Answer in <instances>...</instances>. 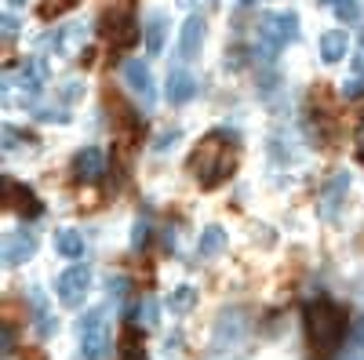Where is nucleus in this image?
<instances>
[{"mask_svg": "<svg viewBox=\"0 0 364 360\" xmlns=\"http://www.w3.org/2000/svg\"><path fill=\"white\" fill-rule=\"evenodd\" d=\"M306 335H310V349L321 360L336 356V349L343 346V335H346V310L336 302H310L306 306Z\"/></svg>", "mask_w": 364, "mask_h": 360, "instance_id": "obj_1", "label": "nucleus"}, {"mask_svg": "<svg viewBox=\"0 0 364 360\" xmlns=\"http://www.w3.org/2000/svg\"><path fill=\"white\" fill-rule=\"evenodd\" d=\"M190 168H193V175L200 178L204 190H215V186H223L226 178L233 175L237 153H233V146L226 142V135L215 131V135L200 138V146L193 149V157H190Z\"/></svg>", "mask_w": 364, "mask_h": 360, "instance_id": "obj_2", "label": "nucleus"}, {"mask_svg": "<svg viewBox=\"0 0 364 360\" xmlns=\"http://www.w3.org/2000/svg\"><path fill=\"white\" fill-rule=\"evenodd\" d=\"M299 37V15L295 11H273L259 18V55L262 58H277L281 48H288Z\"/></svg>", "mask_w": 364, "mask_h": 360, "instance_id": "obj_3", "label": "nucleus"}, {"mask_svg": "<svg viewBox=\"0 0 364 360\" xmlns=\"http://www.w3.org/2000/svg\"><path fill=\"white\" fill-rule=\"evenodd\" d=\"M109 317L106 306H95L84 320H80V356L84 360H106L109 353Z\"/></svg>", "mask_w": 364, "mask_h": 360, "instance_id": "obj_4", "label": "nucleus"}, {"mask_svg": "<svg viewBox=\"0 0 364 360\" xmlns=\"http://www.w3.org/2000/svg\"><path fill=\"white\" fill-rule=\"evenodd\" d=\"M87 288H91V269L87 266H70L55 280V295H58V302H63V306H80Z\"/></svg>", "mask_w": 364, "mask_h": 360, "instance_id": "obj_5", "label": "nucleus"}, {"mask_svg": "<svg viewBox=\"0 0 364 360\" xmlns=\"http://www.w3.org/2000/svg\"><path fill=\"white\" fill-rule=\"evenodd\" d=\"M120 77H124V84L135 92V99H139L142 106H154V102H157L154 73H149V66L142 62V58H128V62L120 66Z\"/></svg>", "mask_w": 364, "mask_h": 360, "instance_id": "obj_6", "label": "nucleus"}, {"mask_svg": "<svg viewBox=\"0 0 364 360\" xmlns=\"http://www.w3.org/2000/svg\"><path fill=\"white\" fill-rule=\"evenodd\" d=\"M346 193H350V175H346V171H336V175L328 178L324 193L317 197V212H321L324 219H336L339 207L346 204Z\"/></svg>", "mask_w": 364, "mask_h": 360, "instance_id": "obj_7", "label": "nucleus"}, {"mask_svg": "<svg viewBox=\"0 0 364 360\" xmlns=\"http://www.w3.org/2000/svg\"><path fill=\"white\" fill-rule=\"evenodd\" d=\"M33 251H37V236H33V229H11L8 236H4V266H22V262H29L33 258Z\"/></svg>", "mask_w": 364, "mask_h": 360, "instance_id": "obj_8", "label": "nucleus"}, {"mask_svg": "<svg viewBox=\"0 0 364 360\" xmlns=\"http://www.w3.org/2000/svg\"><path fill=\"white\" fill-rule=\"evenodd\" d=\"M245 332H248V313L233 306V310H226V313L215 320V346L226 349V346H233V342L245 339Z\"/></svg>", "mask_w": 364, "mask_h": 360, "instance_id": "obj_9", "label": "nucleus"}, {"mask_svg": "<svg viewBox=\"0 0 364 360\" xmlns=\"http://www.w3.org/2000/svg\"><path fill=\"white\" fill-rule=\"evenodd\" d=\"M204 33H208V22L200 15H190L182 22V33H178V58L182 62H193L204 48Z\"/></svg>", "mask_w": 364, "mask_h": 360, "instance_id": "obj_10", "label": "nucleus"}, {"mask_svg": "<svg viewBox=\"0 0 364 360\" xmlns=\"http://www.w3.org/2000/svg\"><path fill=\"white\" fill-rule=\"evenodd\" d=\"M4 207L15 215H41V200L33 197V190L18 186L15 178H4Z\"/></svg>", "mask_w": 364, "mask_h": 360, "instance_id": "obj_11", "label": "nucleus"}, {"mask_svg": "<svg viewBox=\"0 0 364 360\" xmlns=\"http://www.w3.org/2000/svg\"><path fill=\"white\" fill-rule=\"evenodd\" d=\"M73 175L84 178V182H99V178L106 175V153H102L99 146L80 149V153L73 157Z\"/></svg>", "mask_w": 364, "mask_h": 360, "instance_id": "obj_12", "label": "nucleus"}, {"mask_svg": "<svg viewBox=\"0 0 364 360\" xmlns=\"http://www.w3.org/2000/svg\"><path fill=\"white\" fill-rule=\"evenodd\" d=\"M164 92H168V102H171V106H186V102L197 95V77H193L190 70H171Z\"/></svg>", "mask_w": 364, "mask_h": 360, "instance_id": "obj_13", "label": "nucleus"}, {"mask_svg": "<svg viewBox=\"0 0 364 360\" xmlns=\"http://www.w3.org/2000/svg\"><path fill=\"white\" fill-rule=\"evenodd\" d=\"M321 58L328 66H336V62H343L346 58V51H350V33L346 29H328V33H321Z\"/></svg>", "mask_w": 364, "mask_h": 360, "instance_id": "obj_14", "label": "nucleus"}, {"mask_svg": "<svg viewBox=\"0 0 364 360\" xmlns=\"http://www.w3.org/2000/svg\"><path fill=\"white\" fill-rule=\"evenodd\" d=\"M164 33H168L164 11H154V15L142 22V40H146V51H149V55H157V51L164 48Z\"/></svg>", "mask_w": 364, "mask_h": 360, "instance_id": "obj_15", "label": "nucleus"}, {"mask_svg": "<svg viewBox=\"0 0 364 360\" xmlns=\"http://www.w3.org/2000/svg\"><path fill=\"white\" fill-rule=\"evenodd\" d=\"M22 92L26 95H37L41 87L48 84V62L44 58H29V62H22Z\"/></svg>", "mask_w": 364, "mask_h": 360, "instance_id": "obj_16", "label": "nucleus"}, {"mask_svg": "<svg viewBox=\"0 0 364 360\" xmlns=\"http://www.w3.org/2000/svg\"><path fill=\"white\" fill-rule=\"evenodd\" d=\"M55 251L63 255V258H80V255H84V236H80L77 229L55 233Z\"/></svg>", "mask_w": 364, "mask_h": 360, "instance_id": "obj_17", "label": "nucleus"}, {"mask_svg": "<svg viewBox=\"0 0 364 360\" xmlns=\"http://www.w3.org/2000/svg\"><path fill=\"white\" fill-rule=\"evenodd\" d=\"M29 306H33V310H29V313H33V324L41 327V335H51L55 332V320H51V310H48V302H44V295L33 288V291H29Z\"/></svg>", "mask_w": 364, "mask_h": 360, "instance_id": "obj_18", "label": "nucleus"}, {"mask_svg": "<svg viewBox=\"0 0 364 360\" xmlns=\"http://www.w3.org/2000/svg\"><path fill=\"white\" fill-rule=\"evenodd\" d=\"M223 244H226V233H223V226H208V229L200 233V244H197V251H200V258H215V255L223 251Z\"/></svg>", "mask_w": 364, "mask_h": 360, "instance_id": "obj_19", "label": "nucleus"}, {"mask_svg": "<svg viewBox=\"0 0 364 360\" xmlns=\"http://www.w3.org/2000/svg\"><path fill=\"white\" fill-rule=\"evenodd\" d=\"M197 306V291L190 288V284H182V288H175L171 295H168V310L171 313H190Z\"/></svg>", "mask_w": 364, "mask_h": 360, "instance_id": "obj_20", "label": "nucleus"}, {"mask_svg": "<svg viewBox=\"0 0 364 360\" xmlns=\"http://www.w3.org/2000/svg\"><path fill=\"white\" fill-rule=\"evenodd\" d=\"M135 317L142 320V327H157V320H161V313H157V302H154V298H142Z\"/></svg>", "mask_w": 364, "mask_h": 360, "instance_id": "obj_21", "label": "nucleus"}, {"mask_svg": "<svg viewBox=\"0 0 364 360\" xmlns=\"http://www.w3.org/2000/svg\"><path fill=\"white\" fill-rule=\"evenodd\" d=\"M336 4V15L346 18V22H357L360 18V0H331Z\"/></svg>", "mask_w": 364, "mask_h": 360, "instance_id": "obj_22", "label": "nucleus"}, {"mask_svg": "<svg viewBox=\"0 0 364 360\" xmlns=\"http://www.w3.org/2000/svg\"><path fill=\"white\" fill-rule=\"evenodd\" d=\"M178 138H182V131H178V128L161 131V138L154 142V149H157V153H168V149H175V146H178Z\"/></svg>", "mask_w": 364, "mask_h": 360, "instance_id": "obj_23", "label": "nucleus"}, {"mask_svg": "<svg viewBox=\"0 0 364 360\" xmlns=\"http://www.w3.org/2000/svg\"><path fill=\"white\" fill-rule=\"evenodd\" d=\"M77 0H44V8H41V15L44 18H51V15H63L66 8H73Z\"/></svg>", "mask_w": 364, "mask_h": 360, "instance_id": "obj_24", "label": "nucleus"}, {"mask_svg": "<svg viewBox=\"0 0 364 360\" xmlns=\"http://www.w3.org/2000/svg\"><path fill=\"white\" fill-rule=\"evenodd\" d=\"M146 236H149V222H146V219H139V222H135V229H132V248H135V251L146 244Z\"/></svg>", "mask_w": 364, "mask_h": 360, "instance_id": "obj_25", "label": "nucleus"}, {"mask_svg": "<svg viewBox=\"0 0 364 360\" xmlns=\"http://www.w3.org/2000/svg\"><path fill=\"white\" fill-rule=\"evenodd\" d=\"M41 120H48V124H66L70 113L66 109H41Z\"/></svg>", "mask_w": 364, "mask_h": 360, "instance_id": "obj_26", "label": "nucleus"}, {"mask_svg": "<svg viewBox=\"0 0 364 360\" xmlns=\"http://www.w3.org/2000/svg\"><path fill=\"white\" fill-rule=\"evenodd\" d=\"M84 95V80H70L66 87H63V99L66 102H73V99H80Z\"/></svg>", "mask_w": 364, "mask_h": 360, "instance_id": "obj_27", "label": "nucleus"}, {"mask_svg": "<svg viewBox=\"0 0 364 360\" xmlns=\"http://www.w3.org/2000/svg\"><path fill=\"white\" fill-rule=\"evenodd\" d=\"M15 33H18V18H15V15H11V11H8V15H4V37H8V40H11V37H15Z\"/></svg>", "mask_w": 364, "mask_h": 360, "instance_id": "obj_28", "label": "nucleus"}, {"mask_svg": "<svg viewBox=\"0 0 364 360\" xmlns=\"http://www.w3.org/2000/svg\"><path fill=\"white\" fill-rule=\"evenodd\" d=\"M353 153H357V160L364 164V124H360V131H357V142H353Z\"/></svg>", "mask_w": 364, "mask_h": 360, "instance_id": "obj_29", "label": "nucleus"}, {"mask_svg": "<svg viewBox=\"0 0 364 360\" xmlns=\"http://www.w3.org/2000/svg\"><path fill=\"white\" fill-rule=\"evenodd\" d=\"M175 4H182V8H190V4H193V0H175Z\"/></svg>", "mask_w": 364, "mask_h": 360, "instance_id": "obj_30", "label": "nucleus"}, {"mask_svg": "<svg viewBox=\"0 0 364 360\" xmlns=\"http://www.w3.org/2000/svg\"><path fill=\"white\" fill-rule=\"evenodd\" d=\"M240 4H259V0H240Z\"/></svg>", "mask_w": 364, "mask_h": 360, "instance_id": "obj_31", "label": "nucleus"}, {"mask_svg": "<svg viewBox=\"0 0 364 360\" xmlns=\"http://www.w3.org/2000/svg\"><path fill=\"white\" fill-rule=\"evenodd\" d=\"M8 4H26V0H8Z\"/></svg>", "mask_w": 364, "mask_h": 360, "instance_id": "obj_32", "label": "nucleus"}, {"mask_svg": "<svg viewBox=\"0 0 364 360\" xmlns=\"http://www.w3.org/2000/svg\"><path fill=\"white\" fill-rule=\"evenodd\" d=\"M360 58H364V48H360Z\"/></svg>", "mask_w": 364, "mask_h": 360, "instance_id": "obj_33", "label": "nucleus"}, {"mask_svg": "<svg viewBox=\"0 0 364 360\" xmlns=\"http://www.w3.org/2000/svg\"><path fill=\"white\" fill-rule=\"evenodd\" d=\"M321 4H324V0H321Z\"/></svg>", "mask_w": 364, "mask_h": 360, "instance_id": "obj_34", "label": "nucleus"}]
</instances>
